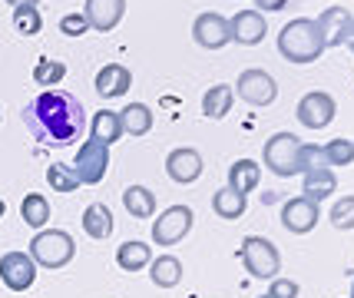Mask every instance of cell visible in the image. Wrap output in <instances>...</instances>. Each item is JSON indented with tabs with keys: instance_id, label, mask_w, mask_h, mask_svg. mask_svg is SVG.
Here are the masks:
<instances>
[{
	"instance_id": "cell-1",
	"label": "cell",
	"mask_w": 354,
	"mask_h": 298,
	"mask_svg": "<svg viewBox=\"0 0 354 298\" xmlns=\"http://www.w3.org/2000/svg\"><path fill=\"white\" fill-rule=\"evenodd\" d=\"M24 126L44 146H70L86 129V110L66 90H44L24 106Z\"/></svg>"
},
{
	"instance_id": "cell-2",
	"label": "cell",
	"mask_w": 354,
	"mask_h": 298,
	"mask_svg": "<svg viewBox=\"0 0 354 298\" xmlns=\"http://www.w3.org/2000/svg\"><path fill=\"white\" fill-rule=\"evenodd\" d=\"M278 53L288 63H315L324 53L322 30L311 17H295L278 30Z\"/></svg>"
},
{
	"instance_id": "cell-3",
	"label": "cell",
	"mask_w": 354,
	"mask_h": 298,
	"mask_svg": "<svg viewBox=\"0 0 354 298\" xmlns=\"http://www.w3.org/2000/svg\"><path fill=\"white\" fill-rule=\"evenodd\" d=\"M33 266L40 268H63L73 255H77V242L66 236L63 229H40L30 242V252Z\"/></svg>"
},
{
	"instance_id": "cell-4",
	"label": "cell",
	"mask_w": 354,
	"mask_h": 298,
	"mask_svg": "<svg viewBox=\"0 0 354 298\" xmlns=\"http://www.w3.org/2000/svg\"><path fill=\"white\" fill-rule=\"evenodd\" d=\"M242 266L252 279H278L281 272V255H278L275 242H268L262 236H248L242 242Z\"/></svg>"
},
{
	"instance_id": "cell-5",
	"label": "cell",
	"mask_w": 354,
	"mask_h": 298,
	"mask_svg": "<svg viewBox=\"0 0 354 298\" xmlns=\"http://www.w3.org/2000/svg\"><path fill=\"white\" fill-rule=\"evenodd\" d=\"M298 153H301V140L295 133H275L265 142L262 159L275 176L288 179V176H298Z\"/></svg>"
},
{
	"instance_id": "cell-6",
	"label": "cell",
	"mask_w": 354,
	"mask_h": 298,
	"mask_svg": "<svg viewBox=\"0 0 354 298\" xmlns=\"http://www.w3.org/2000/svg\"><path fill=\"white\" fill-rule=\"evenodd\" d=\"M73 176L80 179V186H96V183H103V176L109 169V146L96 140H86L80 146L77 159H73Z\"/></svg>"
},
{
	"instance_id": "cell-7",
	"label": "cell",
	"mask_w": 354,
	"mask_h": 298,
	"mask_svg": "<svg viewBox=\"0 0 354 298\" xmlns=\"http://www.w3.org/2000/svg\"><path fill=\"white\" fill-rule=\"evenodd\" d=\"M189 229H192V209L189 205H169L153 222V242L156 245H176L189 236Z\"/></svg>"
},
{
	"instance_id": "cell-8",
	"label": "cell",
	"mask_w": 354,
	"mask_h": 298,
	"mask_svg": "<svg viewBox=\"0 0 354 298\" xmlns=\"http://www.w3.org/2000/svg\"><path fill=\"white\" fill-rule=\"evenodd\" d=\"M235 90H239V96L245 100V103H252V106H272L278 100V83L272 73H265V70H245L242 77H239V83H235Z\"/></svg>"
},
{
	"instance_id": "cell-9",
	"label": "cell",
	"mask_w": 354,
	"mask_h": 298,
	"mask_svg": "<svg viewBox=\"0 0 354 298\" xmlns=\"http://www.w3.org/2000/svg\"><path fill=\"white\" fill-rule=\"evenodd\" d=\"M0 282L10 292H27L37 282V266L27 252H3L0 255Z\"/></svg>"
},
{
	"instance_id": "cell-10",
	"label": "cell",
	"mask_w": 354,
	"mask_h": 298,
	"mask_svg": "<svg viewBox=\"0 0 354 298\" xmlns=\"http://www.w3.org/2000/svg\"><path fill=\"white\" fill-rule=\"evenodd\" d=\"M335 113H338V106H335L331 96L322 93V90H311V93H305L298 100L295 116H298V123L308 126V129H324V126H331Z\"/></svg>"
},
{
	"instance_id": "cell-11",
	"label": "cell",
	"mask_w": 354,
	"mask_h": 298,
	"mask_svg": "<svg viewBox=\"0 0 354 298\" xmlns=\"http://www.w3.org/2000/svg\"><path fill=\"white\" fill-rule=\"evenodd\" d=\"M318 219H322L318 216V203H311L305 196H295V199L281 205V225L288 232H295V236H308L311 229L318 225Z\"/></svg>"
},
{
	"instance_id": "cell-12",
	"label": "cell",
	"mask_w": 354,
	"mask_h": 298,
	"mask_svg": "<svg viewBox=\"0 0 354 298\" xmlns=\"http://www.w3.org/2000/svg\"><path fill=\"white\" fill-rule=\"evenodd\" d=\"M192 37H196V44H199L202 50H222L232 40L229 20H225L222 14H216V10L199 14L196 17V24H192Z\"/></svg>"
},
{
	"instance_id": "cell-13",
	"label": "cell",
	"mask_w": 354,
	"mask_h": 298,
	"mask_svg": "<svg viewBox=\"0 0 354 298\" xmlns=\"http://www.w3.org/2000/svg\"><path fill=\"white\" fill-rule=\"evenodd\" d=\"M166 173H169V179L172 183H179V186L196 183V179L202 176L199 149H192V146H179V149H172L169 156H166Z\"/></svg>"
},
{
	"instance_id": "cell-14",
	"label": "cell",
	"mask_w": 354,
	"mask_h": 298,
	"mask_svg": "<svg viewBox=\"0 0 354 298\" xmlns=\"http://www.w3.org/2000/svg\"><path fill=\"white\" fill-rule=\"evenodd\" d=\"M229 33L235 44H242V47H255V44H262L265 33H268V24H265V17L259 10H239V14L229 20Z\"/></svg>"
},
{
	"instance_id": "cell-15",
	"label": "cell",
	"mask_w": 354,
	"mask_h": 298,
	"mask_svg": "<svg viewBox=\"0 0 354 298\" xmlns=\"http://www.w3.org/2000/svg\"><path fill=\"white\" fill-rule=\"evenodd\" d=\"M126 14V0H86L83 17L90 24V30L109 33L113 27H120V20Z\"/></svg>"
},
{
	"instance_id": "cell-16",
	"label": "cell",
	"mask_w": 354,
	"mask_h": 298,
	"mask_svg": "<svg viewBox=\"0 0 354 298\" xmlns=\"http://www.w3.org/2000/svg\"><path fill=\"white\" fill-rule=\"evenodd\" d=\"M315 24H318V30H322L324 50L338 47V44H344V33H348V24H351V10H348V7H338V3H331V7H324L322 17H318Z\"/></svg>"
},
{
	"instance_id": "cell-17",
	"label": "cell",
	"mask_w": 354,
	"mask_h": 298,
	"mask_svg": "<svg viewBox=\"0 0 354 298\" xmlns=\"http://www.w3.org/2000/svg\"><path fill=\"white\" fill-rule=\"evenodd\" d=\"M96 93L103 100H116V96H126V90L133 86V73L126 70L123 63H106L100 73H96Z\"/></svg>"
},
{
	"instance_id": "cell-18",
	"label": "cell",
	"mask_w": 354,
	"mask_h": 298,
	"mask_svg": "<svg viewBox=\"0 0 354 298\" xmlns=\"http://www.w3.org/2000/svg\"><path fill=\"white\" fill-rule=\"evenodd\" d=\"M90 140L103 142V146H113L116 140H123V123H120V113H116V110H100V113H93Z\"/></svg>"
},
{
	"instance_id": "cell-19",
	"label": "cell",
	"mask_w": 354,
	"mask_h": 298,
	"mask_svg": "<svg viewBox=\"0 0 354 298\" xmlns=\"http://www.w3.org/2000/svg\"><path fill=\"white\" fill-rule=\"evenodd\" d=\"M259 179H262V166L255 162V159H239V162H232L229 166V189L235 192H255L259 189Z\"/></svg>"
},
{
	"instance_id": "cell-20",
	"label": "cell",
	"mask_w": 354,
	"mask_h": 298,
	"mask_svg": "<svg viewBox=\"0 0 354 298\" xmlns=\"http://www.w3.org/2000/svg\"><path fill=\"white\" fill-rule=\"evenodd\" d=\"M83 232L90 239H96V242L113 236V212H109V205H103V203L86 205V212H83Z\"/></svg>"
},
{
	"instance_id": "cell-21",
	"label": "cell",
	"mask_w": 354,
	"mask_h": 298,
	"mask_svg": "<svg viewBox=\"0 0 354 298\" xmlns=\"http://www.w3.org/2000/svg\"><path fill=\"white\" fill-rule=\"evenodd\" d=\"M305 176V199H311V203H322V199H328V196H335V189H338V179H335V173L324 166V169H311V173H301Z\"/></svg>"
},
{
	"instance_id": "cell-22",
	"label": "cell",
	"mask_w": 354,
	"mask_h": 298,
	"mask_svg": "<svg viewBox=\"0 0 354 298\" xmlns=\"http://www.w3.org/2000/svg\"><path fill=\"white\" fill-rule=\"evenodd\" d=\"M149 262H153V249H149L146 242H139V239L123 242V245L116 249V266L123 268V272H139V268H146Z\"/></svg>"
},
{
	"instance_id": "cell-23",
	"label": "cell",
	"mask_w": 354,
	"mask_h": 298,
	"mask_svg": "<svg viewBox=\"0 0 354 298\" xmlns=\"http://www.w3.org/2000/svg\"><path fill=\"white\" fill-rule=\"evenodd\" d=\"M232 100H235V90H232L229 83H216V86H209L205 96H202V113H205L209 120H222V116L232 110Z\"/></svg>"
},
{
	"instance_id": "cell-24",
	"label": "cell",
	"mask_w": 354,
	"mask_h": 298,
	"mask_svg": "<svg viewBox=\"0 0 354 298\" xmlns=\"http://www.w3.org/2000/svg\"><path fill=\"white\" fill-rule=\"evenodd\" d=\"M149 279H153V285H159V288H176V285L183 282V262L176 259V255H159V259H153L149 262Z\"/></svg>"
},
{
	"instance_id": "cell-25",
	"label": "cell",
	"mask_w": 354,
	"mask_h": 298,
	"mask_svg": "<svg viewBox=\"0 0 354 298\" xmlns=\"http://www.w3.org/2000/svg\"><path fill=\"white\" fill-rule=\"evenodd\" d=\"M245 205H248L245 196L235 192V189H229V186L218 189L216 196H212V209H216L218 219H229V222L242 219V216H245Z\"/></svg>"
},
{
	"instance_id": "cell-26",
	"label": "cell",
	"mask_w": 354,
	"mask_h": 298,
	"mask_svg": "<svg viewBox=\"0 0 354 298\" xmlns=\"http://www.w3.org/2000/svg\"><path fill=\"white\" fill-rule=\"evenodd\" d=\"M123 205H126V212L133 216V219H153V212H156V196H153V189H146V186H129L123 192Z\"/></svg>"
},
{
	"instance_id": "cell-27",
	"label": "cell",
	"mask_w": 354,
	"mask_h": 298,
	"mask_svg": "<svg viewBox=\"0 0 354 298\" xmlns=\"http://www.w3.org/2000/svg\"><path fill=\"white\" fill-rule=\"evenodd\" d=\"M120 123L129 136H146L153 129V110L146 103H129L126 110H120Z\"/></svg>"
},
{
	"instance_id": "cell-28",
	"label": "cell",
	"mask_w": 354,
	"mask_h": 298,
	"mask_svg": "<svg viewBox=\"0 0 354 298\" xmlns=\"http://www.w3.org/2000/svg\"><path fill=\"white\" fill-rule=\"evenodd\" d=\"M20 219L27 222L30 229H44L46 222H50V203H46V196L27 192L24 203H20Z\"/></svg>"
},
{
	"instance_id": "cell-29",
	"label": "cell",
	"mask_w": 354,
	"mask_h": 298,
	"mask_svg": "<svg viewBox=\"0 0 354 298\" xmlns=\"http://www.w3.org/2000/svg\"><path fill=\"white\" fill-rule=\"evenodd\" d=\"M46 183L53 192H77L80 189V179L73 176V169L66 166V162H53V166H46Z\"/></svg>"
},
{
	"instance_id": "cell-30",
	"label": "cell",
	"mask_w": 354,
	"mask_h": 298,
	"mask_svg": "<svg viewBox=\"0 0 354 298\" xmlns=\"http://www.w3.org/2000/svg\"><path fill=\"white\" fill-rule=\"evenodd\" d=\"M14 27L20 37H37L44 27V17L37 7H14Z\"/></svg>"
},
{
	"instance_id": "cell-31",
	"label": "cell",
	"mask_w": 354,
	"mask_h": 298,
	"mask_svg": "<svg viewBox=\"0 0 354 298\" xmlns=\"http://www.w3.org/2000/svg\"><path fill=\"white\" fill-rule=\"evenodd\" d=\"M322 153H324L328 169H331V166H351L354 162V142L351 140H331L328 146H322Z\"/></svg>"
},
{
	"instance_id": "cell-32",
	"label": "cell",
	"mask_w": 354,
	"mask_h": 298,
	"mask_svg": "<svg viewBox=\"0 0 354 298\" xmlns=\"http://www.w3.org/2000/svg\"><path fill=\"white\" fill-rule=\"evenodd\" d=\"M63 77H66V66L60 60H40L33 66V83L37 86H60Z\"/></svg>"
},
{
	"instance_id": "cell-33",
	"label": "cell",
	"mask_w": 354,
	"mask_h": 298,
	"mask_svg": "<svg viewBox=\"0 0 354 298\" xmlns=\"http://www.w3.org/2000/svg\"><path fill=\"white\" fill-rule=\"evenodd\" d=\"M331 225L341 232L354 229V196H341L338 203L331 205Z\"/></svg>"
},
{
	"instance_id": "cell-34",
	"label": "cell",
	"mask_w": 354,
	"mask_h": 298,
	"mask_svg": "<svg viewBox=\"0 0 354 298\" xmlns=\"http://www.w3.org/2000/svg\"><path fill=\"white\" fill-rule=\"evenodd\" d=\"M324 166H328V162H324L322 146H315V142H301V153H298V176L311 173V169H324Z\"/></svg>"
},
{
	"instance_id": "cell-35",
	"label": "cell",
	"mask_w": 354,
	"mask_h": 298,
	"mask_svg": "<svg viewBox=\"0 0 354 298\" xmlns=\"http://www.w3.org/2000/svg\"><path fill=\"white\" fill-rule=\"evenodd\" d=\"M86 30H90V24H86V17H83V14L60 17V33H66V37H83Z\"/></svg>"
},
{
	"instance_id": "cell-36",
	"label": "cell",
	"mask_w": 354,
	"mask_h": 298,
	"mask_svg": "<svg viewBox=\"0 0 354 298\" xmlns=\"http://www.w3.org/2000/svg\"><path fill=\"white\" fill-rule=\"evenodd\" d=\"M268 295L272 298H298V282H292V279H272Z\"/></svg>"
},
{
	"instance_id": "cell-37",
	"label": "cell",
	"mask_w": 354,
	"mask_h": 298,
	"mask_svg": "<svg viewBox=\"0 0 354 298\" xmlns=\"http://www.w3.org/2000/svg\"><path fill=\"white\" fill-rule=\"evenodd\" d=\"M255 3H259V10L275 14V10H285V3H288V0H255Z\"/></svg>"
},
{
	"instance_id": "cell-38",
	"label": "cell",
	"mask_w": 354,
	"mask_h": 298,
	"mask_svg": "<svg viewBox=\"0 0 354 298\" xmlns=\"http://www.w3.org/2000/svg\"><path fill=\"white\" fill-rule=\"evenodd\" d=\"M344 44H348V50L354 53V17H351V24H348V33H344Z\"/></svg>"
},
{
	"instance_id": "cell-39",
	"label": "cell",
	"mask_w": 354,
	"mask_h": 298,
	"mask_svg": "<svg viewBox=\"0 0 354 298\" xmlns=\"http://www.w3.org/2000/svg\"><path fill=\"white\" fill-rule=\"evenodd\" d=\"M7 3H10V7H37L40 0H7Z\"/></svg>"
},
{
	"instance_id": "cell-40",
	"label": "cell",
	"mask_w": 354,
	"mask_h": 298,
	"mask_svg": "<svg viewBox=\"0 0 354 298\" xmlns=\"http://www.w3.org/2000/svg\"><path fill=\"white\" fill-rule=\"evenodd\" d=\"M3 216H7V203L0 199V219H3Z\"/></svg>"
},
{
	"instance_id": "cell-41",
	"label": "cell",
	"mask_w": 354,
	"mask_h": 298,
	"mask_svg": "<svg viewBox=\"0 0 354 298\" xmlns=\"http://www.w3.org/2000/svg\"><path fill=\"white\" fill-rule=\"evenodd\" d=\"M259 298H272V295H268V292H265V295H259Z\"/></svg>"
},
{
	"instance_id": "cell-42",
	"label": "cell",
	"mask_w": 354,
	"mask_h": 298,
	"mask_svg": "<svg viewBox=\"0 0 354 298\" xmlns=\"http://www.w3.org/2000/svg\"><path fill=\"white\" fill-rule=\"evenodd\" d=\"M351 298H354V282H351Z\"/></svg>"
},
{
	"instance_id": "cell-43",
	"label": "cell",
	"mask_w": 354,
	"mask_h": 298,
	"mask_svg": "<svg viewBox=\"0 0 354 298\" xmlns=\"http://www.w3.org/2000/svg\"><path fill=\"white\" fill-rule=\"evenodd\" d=\"M0 116H3V113H0Z\"/></svg>"
}]
</instances>
